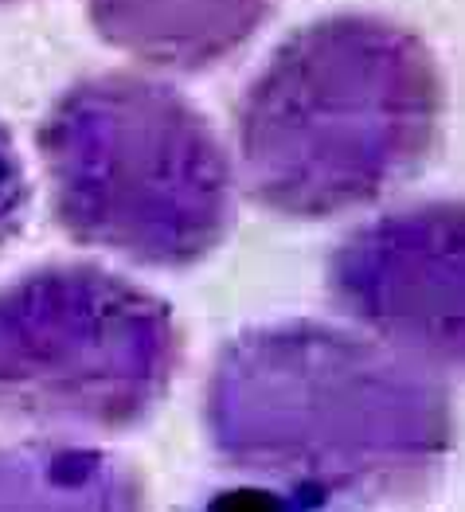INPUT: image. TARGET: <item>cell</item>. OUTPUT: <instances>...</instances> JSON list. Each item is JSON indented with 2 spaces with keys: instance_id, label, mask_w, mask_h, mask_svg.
Here are the masks:
<instances>
[{
  "instance_id": "obj_1",
  "label": "cell",
  "mask_w": 465,
  "mask_h": 512,
  "mask_svg": "<svg viewBox=\"0 0 465 512\" xmlns=\"http://www.w3.org/2000/svg\"><path fill=\"white\" fill-rule=\"evenodd\" d=\"M204 427L223 466L317 505L419 497L454 450L446 384L325 321L254 325L223 344Z\"/></svg>"
},
{
  "instance_id": "obj_5",
  "label": "cell",
  "mask_w": 465,
  "mask_h": 512,
  "mask_svg": "<svg viewBox=\"0 0 465 512\" xmlns=\"http://www.w3.org/2000/svg\"><path fill=\"white\" fill-rule=\"evenodd\" d=\"M344 317L430 372H465V200H426L344 235L325 270Z\"/></svg>"
},
{
  "instance_id": "obj_6",
  "label": "cell",
  "mask_w": 465,
  "mask_h": 512,
  "mask_svg": "<svg viewBox=\"0 0 465 512\" xmlns=\"http://www.w3.org/2000/svg\"><path fill=\"white\" fill-rule=\"evenodd\" d=\"M98 40L129 59L200 75L227 63L274 12V0H86Z\"/></svg>"
},
{
  "instance_id": "obj_8",
  "label": "cell",
  "mask_w": 465,
  "mask_h": 512,
  "mask_svg": "<svg viewBox=\"0 0 465 512\" xmlns=\"http://www.w3.org/2000/svg\"><path fill=\"white\" fill-rule=\"evenodd\" d=\"M28 204H32L28 172H24V161H20V149H16L12 133L0 122V255L24 231Z\"/></svg>"
},
{
  "instance_id": "obj_2",
  "label": "cell",
  "mask_w": 465,
  "mask_h": 512,
  "mask_svg": "<svg viewBox=\"0 0 465 512\" xmlns=\"http://www.w3.org/2000/svg\"><path fill=\"white\" fill-rule=\"evenodd\" d=\"M446 83L411 28L337 12L290 32L251 79L235 137L258 208L329 219L376 204L438 145Z\"/></svg>"
},
{
  "instance_id": "obj_4",
  "label": "cell",
  "mask_w": 465,
  "mask_h": 512,
  "mask_svg": "<svg viewBox=\"0 0 465 512\" xmlns=\"http://www.w3.org/2000/svg\"><path fill=\"white\" fill-rule=\"evenodd\" d=\"M184 356L169 301L98 262L32 266L0 286V423L126 434L165 403Z\"/></svg>"
},
{
  "instance_id": "obj_9",
  "label": "cell",
  "mask_w": 465,
  "mask_h": 512,
  "mask_svg": "<svg viewBox=\"0 0 465 512\" xmlns=\"http://www.w3.org/2000/svg\"><path fill=\"white\" fill-rule=\"evenodd\" d=\"M0 4H16V0H0Z\"/></svg>"
},
{
  "instance_id": "obj_3",
  "label": "cell",
  "mask_w": 465,
  "mask_h": 512,
  "mask_svg": "<svg viewBox=\"0 0 465 512\" xmlns=\"http://www.w3.org/2000/svg\"><path fill=\"white\" fill-rule=\"evenodd\" d=\"M55 223L149 270L200 266L231 227V161L169 83L106 71L71 83L36 129Z\"/></svg>"
},
{
  "instance_id": "obj_7",
  "label": "cell",
  "mask_w": 465,
  "mask_h": 512,
  "mask_svg": "<svg viewBox=\"0 0 465 512\" xmlns=\"http://www.w3.org/2000/svg\"><path fill=\"white\" fill-rule=\"evenodd\" d=\"M141 477L86 446H0V509H141Z\"/></svg>"
}]
</instances>
